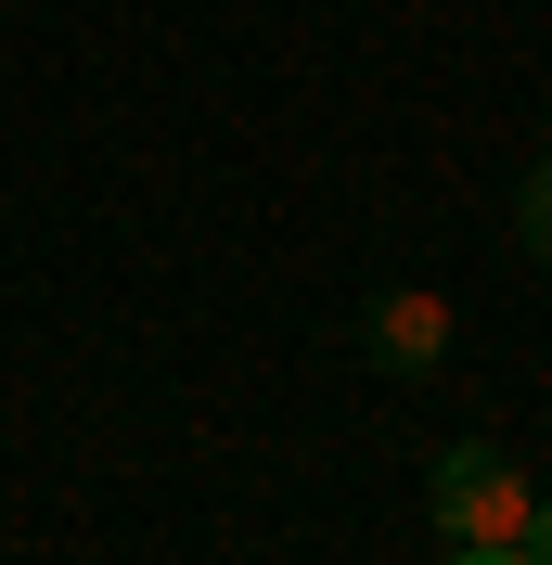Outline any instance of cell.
<instances>
[{
    "label": "cell",
    "instance_id": "5b68a950",
    "mask_svg": "<svg viewBox=\"0 0 552 565\" xmlns=\"http://www.w3.org/2000/svg\"><path fill=\"white\" fill-rule=\"evenodd\" d=\"M527 553H540V565H552V501H540V514H527Z\"/></svg>",
    "mask_w": 552,
    "mask_h": 565
},
{
    "label": "cell",
    "instance_id": "277c9868",
    "mask_svg": "<svg viewBox=\"0 0 552 565\" xmlns=\"http://www.w3.org/2000/svg\"><path fill=\"white\" fill-rule=\"evenodd\" d=\"M449 565H540L527 540H476V553H449Z\"/></svg>",
    "mask_w": 552,
    "mask_h": 565
},
{
    "label": "cell",
    "instance_id": "7a4b0ae2",
    "mask_svg": "<svg viewBox=\"0 0 552 565\" xmlns=\"http://www.w3.org/2000/svg\"><path fill=\"white\" fill-rule=\"evenodd\" d=\"M360 334H373L385 373H437V360H449V296L399 282V296H373V321H360Z\"/></svg>",
    "mask_w": 552,
    "mask_h": 565
},
{
    "label": "cell",
    "instance_id": "3957f363",
    "mask_svg": "<svg viewBox=\"0 0 552 565\" xmlns=\"http://www.w3.org/2000/svg\"><path fill=\"white\" fill-rule=\"evenodd\" d=\"M514 232H527V257H552V154L527 168V193H514Z\"/></svg>",
    "mask_w": 552,
    "mask_h": 565
},
{
    "label": "cell",
    "instance_id": "6da1fadb",
    "mask_svg": "<svg viewBox=\"0 0 552 565\" xmlns=\"http://www.w3.org/2000/svg\"><path fill=\"white\" fill-rule=\"evenodd\" d=\"M424 501H437V527L476 553V540H527V514H540V489H527V462L501 450V437H449L437 476H424Z\"/></svg>",
    "mask_w": 552,
    "mask_h": 565
}]
</instances>
